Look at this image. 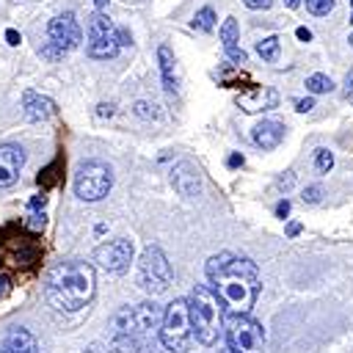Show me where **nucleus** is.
<instances>
[{
    "label": "nucleus",
    "mask_w": 353,
    "mask_h": 353,
    "mask_svg": "<svg viewBox=\"0 0 353 353\" xmlns=\"http://www.w3.org/2000/svg\"><path fill=\"white\" fill-rule=\"evenodd\" d=\"M204 270L223 309H229L232 314H248L254 309L259 290H262V276L248 256L221 251L207 259Z\"/></svg>",
    "instance_id": "nucleus-1"
},
{
    "label": "nucleus",
    "mask_w": 353,
    "mask_h": 353,
    "mask_svg": "<svg viewBox=\"0 0 353 353\" xmlns=\"http://www.w3.org/2000/svg\"><path fill=\"white\" fill-rule=\"evenodd\" d=\"M97 292V273L83 259H66L47 270L44 295L58 312H77L91 303Z\"/></svg>",
    "instance_id": "nucleus-2"
},
{
    "label": "nucleus",
    "mask_w": 353,
    "mask_h": 353,
    "mask_svg": "<svg viewBox=\"0 0 353 353\" xmlns=\"http://www.w3.org/2000/svg\"><path fill=\"white\" fill-rule=\"evenodd\" d=\"M163 309L154 301H143L135 306H121L110 320V339L121 353H138L149 342V336L160 328Z\"/></svg>",
    "instance_id": "nucleus-3"
},
{
    "label": "nucleus",
    "mask_w": 353,
    "mask_h": 353,
    "mask_svg": "<svg viewBox=\"0 0 353 353\" xmlns=\"http://www.w3.org/2000/svg\"><path fill=\"white\" fill-rule=\"evenodd\" d=\"M188 314H190V328H193V339L204 347L215 345L221 336V325H223V314H221V301L215 298V292L204 284H196L190 290L188 298Z\"/></svg>",
    "instance_id": "nucleus-4"
},
{
    "label": "nucleus",
    "mask_w": 353,
    "mask_h": 353,
    "mask_svg": "<svg viewBox=\"0 0 353 353\" xmlns=\"http://www.w3.org/2000/svg\"><path fill=\"white\" fill-rule=\"evenodd\" d=\"M157 331H160V345H165L171 350H188V345L193 339L190 314H188V298H176L163 309Z\"/></svg>",
    "instance_id": "nucleus-5"
},
{
    "label": "nucleus",
    "mask_w": 353,
    "mask_h": 353,
    "mask_svg": "<svg viewBox=\"0 0 353 353\" xmlns=\"http://www.w3.org/2000/svg\"><path fill=\"white\" fill-rule=\"evenodd\" d=\"M226 336V350L229 353H259L265 345V328L248 314H232L221 325Z\"/></svg>",
    "instance_id": "nucleus-6"
},
{
    "label": "nucleus",
    "mask_w": 353,
    "mask_h": 353,
    "mask_svg": "<svg viewBox=\"0 0 353 353\" xmlns=\"http://www.w3.org/2000/svg\"><path fill=\"white\" fill-rule=\"evenodd\" d=\"M171 279H174V270H171V262L163 254V248L160 245L143 248V254L138 259V284L149 295H160V292L168 290Z\"/></svg>",
    "instance_id": "nucleus-7"
},
{
    "label": "nucleus",
    "mask_w": 353,
    "mask_h": 353,
    "mask_svg": "<svg viewBox=\"0 0 353 353\" xmlns=\"http://www.w3.org/2000/svg\"><path fill=\"white\" fill-rule=\"evenodd\" d=\"M47 36H50V41L41 47V55L50 58V61L63 58L66 52H72V50L80 47V41H83V30H80L74 14H69V11H66V14H58V17L50 19V25H47Z\"/></svg>",
    "instance_id": "nucleus-8"
},
{
    "label": "nucleus",
    "mask_w": 353,
    "mask_h": 353,
    "mask_svg": "<svg viewBox=\"0 0 353 353\" xmlns=\"http://www.w3.org/2000/svg\"><path fill=\"white\" fill-rule=\"evenodd\" d=\"M113 188V171L102 160H88L74 174V196L80 201H99Z\"/></svg>",
    "instance_id": "nucleus-9"
},
{
    "label": "nucleus",
    "mask_w": 353,
    "mask_h": 353,
    "mask_svg": "<svg viewBox=\"0 0 353 353\" xmlns=\"http://www.w3.org/2000/svg\"><path fill=\"white\" fill-rule=\"evenodd\" d=\"M121 36H119V28L110 22L108 14L97 11L91 19H88V41H85V52L97 61H108V58H116L119 50H121Z\"/></svg>",
    "instance_id": "nucleus-10"
},
{
    "label": "nucleus",
    "mask_w": 353,
    "mask_h": 353,
    "mask_svg": "<svg viewBox=\"0 0 353 353\" xmlns=\"http://www.w3.org/2000/svg\"><path fill=\"white\" fill-rule=\"evenodd\" d=\"M94 262L108 273H124L132 262V243L127 237L108 240L94 251Z\"/></svg>",
    "instance_id": "nucleus-11"
},
{
    "label": "nucleus",
    "mask_w": 353,
    "mask_h": 353,
    "mask_svg": "<svg viewBox=\"0 0 353 353\" xmlns=\"http://www.w3.org/2000/svg\"><path fill=\"white\" fill-rule=\"evenodd\" d=\"M25 165V149L17 143H0V188H11Z\"/></svg>",
    "instance_id": "nucleus-12"
},
{
    "label": "nucleus",
    "mask_w": 353,
    "mask_h": 353,
    "mask_svg": "<svg viewBox=\"0 0 353 353\" xmlns=\"http://www.w3.org/2000/svg\"><path fill=\"white\" fill-rule=\"evenodd\" d=\"M284 135H287V127H284L281 121H276V119H262V121L251 130V141H254L262 152L276 149V146L284 141Z\"/></svg>",
    "instance_id": "nucleus-13"
},
{
    "label": "nucleus",
    "mask_w": 353,
    "mask_h": 353,
    "mask_svg": "<svg viewBox=\"0 0 353 353\" xmlns=\"http://www.w3.org/2000/svg\"><path fill=\"white\" fill-rule=\"evenodd\" d=\"M171 182H174V188L182 193V196H199V190H201V176H199V168L193 165V163H188V160H182V163H176L174 165V171H171Z\"/></svg>",
    "instance_id": "nucleus-14"
},
{
    "label": "nucleus",
    "mask_w": 353,
    "mask_h": 353,
    "mask_svg": "<svg viewBox=\"0 0 353 353\" xmlns=\"http://www.w3.org/2000/svg\"><path fill=\"white\" fill-rule=\"evenodd\" d=\"M22 113L28 121H41V119H50L55 113V102L50 97H41L36 91H25L22 94Z\"/></svg>",
    "instance_id": "nucleus-15"
},
{
    "label": "nucleus",
    "mask_w": 353,
    "mask_h": 353,
    "mask_svg": "<svg viewBox=\"0 0 353 353\" xmlns=\"http://www.w3.org/2000/svg\"><path fill=\"white\" fill-rule=\"evenodd\" d=\"M0 353H41V350H39V342H36V336L30 331L14 328L0 342Z\"/></svg>",
    "instance_id": "nucleus-16"
},
{
    "label": "nucleus",
    "mask_w": 353,
    "mask_h": 353,
    "mask_svg": "<svg viewBox=\"0 0 353 353\" xmlns=\"http://www.w3.org/2000/svg\"><path fill=\"white\" fill-rule=\"evenodd\" d=\"M279 105V94L273 88H254L251 94L240 97V108L245 113H256V110H270Z\"/></svg>",
    "instance_id": "nucleus-17"
},
{
    "label": "nucleus",
    "mask_w": 353,
    "mask_h": 353,
    "mask_svg": "<svg viewBox=\"0 0 353 353\" xmlns=\"http://www.w3.org/2000/svg\"><path fill=\"white\" fill-rule=\"evenodd\" d=\"M157 61H160L163 85H165V91H168V94H174V91H176V77H174V52L163 44V47L157 50Z\"/></svg>",
    "instance_id": "nucleus-18"
},
{
    "label": "nucleus",
    "mask_w": 353,
    "mask_h": 353,
    "mask_svg": "<svg viewBox=\"0 0 353 353\" xmlns=\"http://www.w3.org/2000/svg\"><path fill=\"white\" fill-rule=\"evenodd\" d=\"M279 47H281V44H279V36H265L262 41H256L259 58H262V61H270V63L279 58Z\"/></svg>",
    "instance_id": "nucleus-19"
},
{
    "label": "nucleus",
    "mask_w": 353,
    "mask_h": 353,
    "mask_svg": "<svg viewBox=\"0 0 353 353\" xmlns=\"http://www.w3.org/2000/svg\"><path fill=\"white\" fill-rule=\"evenodd\" d=\"M331 88H334V80L328 74H320L317 72V74H309L306 77V91L309 94H328Z\"/></svg>",
    "instance_id": "nucleus-20"
},
{
    "label": "nucleus",
    "mask_w": 353,
    "mask_h": 353,
    "mask_svg": "<svg viewBox=\"0 0 353 353\" xmlns=\"http://www.w3.org/2000/svg\"><path fill=\"white\" fill-rule=\"evenodd\" d=\"M237 19L234 17H226L223 19V25H221V30H218V36H221V41H223V47H232V44H237Z\"/></svg>",
    "instance_id": "nucleus-21"
},
{
    "label": "nucleus",
    "mask_w": 353,
    "mask_h": 353,
    "mask_svg": "<svg viewBox=\"0 0 353 353\" xmlns=\"http://www.w3.org/2000/svg\"><path fill=\"white\" fill-rule=\"evenodd\" d=\"M212 25H215V11L212 8H201V11H196V17H193V28H199V30H212Z\"/></svg>",
    "instance_id": "nucleus-22"
},
{
    "label": "nucleus",
    "mask_w": 353,
    "mask_h": 353,
    "mask_svg": "<svg viewBox=\"0 0 353 353\" xmlns=\"http://www.w3.org/2000/svg\"><path fill=\"white\" fill-rule=\"evenodd\" d=\"M314 168H317L320 174H328V171L334 168V154H331L328 149H317V152H314Z\"/></svg>",
    "instance_id": "nucleus-23"
},
{
    "label": "nucleus",
    "mask_w": 353,
    "mask_h": 353,
    "mask_svg": "<svg viewBox=\"0 0 353 353\" xmlns=\"http://www.w3.org/2000/svg\"><path fill=\"white\" fill-rule=\"evenodd\" d=\"M306 8H309L314 17H325V14L334 8V0H306Z\"/></svg>",
    "instance_id": "nucleus-24"
},
{
    "label": "nucleus",
    "mask_w": 353,
    "mask_h": 353,
    "mask_svg": "<svg viewBox=\"0 0 353 353\" xmlns=\"http://www.w3.org/2000/svg\"><path fill=\"white\" fill-rule=\"evenodd\" d=\"M320 196H323V188H320V185H309V188H303V193H301L303 204H317Z\"/></svg>",
    "instance_id": "nucleus-25"
},
{
    "label": "nucleus",
    "mask_w": 353,
    "mask_h": 353,
    "mask_svg": "<svg viewBox=\"0 0 353 353\" xmlns=\"http://www.w3.org/2000/svg\"><path fill=\"white\" fill-rule=\"evenodd\" d=\"M226 50V58L232 61V63H245V52L237 47V44H232V47H223Z\"/></svg>",
    "instance_id": "nucleus-26"
},
{
    "label": "nucleus",
    "mask_w": 353,
    "mask_h": 353,
    "mask_svg": "<svg viewBox=\"0 0 353 353\" xmlns=\"http://www.w3.org/2000/svg\"><path fill=\"white\" fill-rule=\"evenodd\" d=\"M243 3H245V8H251V11H265V8L273 6V0H243Z\"/></svg>",
    "instance_id": "nucleus-27"
},
{
    "label": "nucleus",
    "mask_w": 353,
    "mask_h": 353,
    "mask_svg": "<svg viewBox=\"0 0 353 353\" xmlns=\"http://www.w3.org/2000/svg\"><path fill=\"white\" fill-rule=\"evenodd\" d=\"M312 108H314V99H312V97H306V99H298V102H295V110H298V113H309Z\"/></svg>",
    "instance_id": "nucleus-28"
},
{
    "label": "nucleus",
    "mask_w": 353,
    "mask_h": 353,
    "mask_svg": "<svg viewBox=\"0 0 353 353\" xmlns=\"http://www.w3.org/2000/svg\"><path fill=\"white\" fill-rule=\"evenodd\" d=\"M292 185H295V174H292V171H284V176H279V188L290 190Z\"/></svg>",
    "instance_id": "nucleus-29"
},
{
    "label": "nucleus",
    "mask_w": 353,
    "mask_h": 353,
    "mask_svg": "<svg viewBox=\"0 0 353 353\" xmlns=\"http://www.w3.org/2000/svg\"><path fill=\"white\" fill-rule=\"evenodd\" d=\"M6 41H8V44H11V47H17V44H19V41H22V36H19V33H17V30H14V28H8V30H6Z\"/></svg>",
    "instance_id": "nucleus-30"
},
{
    "label": "nucleus",
    "mask_w": 353,
    "mask_h": 353,
    "mask_svg": "<svg viewBox=\"0 0 353 353\" xmlns=\"http://www.w3.org/2000/svg\"><path fill=\"white\" fill-rule=\"evenodd\" d=\"M276 215H279V218H287V215H290V201H287V199L276 204Z\"/></svg>",
    "instance_id": "nucleus-31"
},
{
    "label": "nucleus",
    "mask_w": 353,
    "mask_h": 353,
    "mask_svg": "<svg viewBox=\"0 0 353 353\" xmlns=\"http://www.w3.org/2000/svg\"><path fill=\"white\" fill-rule=\"evenodd\" d=\"M245 163V157L243 154H229V160H226V165L229 168H237V165H243Z\"/></svg>",
    "instance_id": "nucleus-32"
},
{
    "label": "nucleus",
    "mask_w": 353,
    "mask_h": 353,
    "mask_svg": "<svg viewBox=\"0 0 353 353\" xmlns=\"http://www.w3.org/2000/svg\"><path fill=\"white\" fill-rule=\"evenodd\" d=\"M8 292H11V281L6 276H0V298H6Z\"/></svg>",
    "instance_id": "nucleus-33"
},
{
    "label": "nucleus",
    "mask_w": 353,
    "mask_h": 353,
    "mask_svg": "<svg viewBox=\"0 0 353 353\" xmlns=\"http://www.w3.org/2000/svg\"><path fill=\"white\" fill-rule=\"evenodd\" d=\"M295 36H298L301 41H309V39H312V30H309V28H298V30H295Z\"/></svg>",
    "instance_id": "nucleus-34"
},
{
    "label": "nucleus",
    "mask_w": 353,
    "mask_h": 353,
    "mask_svg": "<svg viewBox=\"0 0 353 353\" xmlns=\"http://www.w3.org/2000/svg\"><path fill=\"white\" fill-rule=\"evenodd\" d=\"M350 91H353V69H350V72L345 74V94L350 97Z\"/></svg>",
    "instance_id": "nucleus-35"
},
{
    "label": "nucleus",
    "mask_w": 353,
    "mask_h": 353,
    "mask_svg": "<svg viewBox=\"0 0 353 353\" xmlns=\"http://www.w3.org/2000/svg\"><path fill=\"white\" fill-rule=\"evenodd\" d=\"M298 232H301V223H290V226H287V234H290V237H295Z\"/></svg>",
    "instance_id": "nucleus-36"
},
{
    "label": "nucleus",
    "mask_w": 353,
    "mask_h": 353,
    "mask_svg": "<svg viewBox=\"0 0 353 353\" xmlns=\"http://www.w3.org/2000/svg\"><path fill=\"white\" fill-rule=\"evenodd\" d=\"M113 113V105H99V116H110Z\"/></svg>",
    "instance_id": "nucleus-37"
},
{
    "label": "nucleus",
    "mask_w": 353,
    "mask_h": 353,
    "mask_svg": "<svg viewBox=\"0 0 353 353\" xmlns=\"http://www.w3.org/2000/svg\"><path fill=\"white\" fill-rule=\"evenodd\" d=\"M154 353H185V350H171V347H165V345H160Z\"/></svg>",
    "instance_id": "nucleus-38"
},
{
    "label": "nucleus",
    "mask_w": 353,
    "mask_h": 353,
    "mask_svg": "<svg viewBox=\"0 0 353 353\" xmlns=\"http://www.w3.org/2000/svg\"><path fill=\"white\" fill-rule=\"evenodd\" d=\"M94 6H97V11H102L108 6V0H94Z\"/></svg>",
    "instance_id": "nucleus-39"
},
{
    "label": "nucleus",
    "mask_w": 353,
    "mask_h": 353,
    "mask_svg": "<svg viewBox=\"0 0 353 353\" xmlns=\"http://www.w3.org/2000/svg\"><path fill=\"white\" fill-rule=\"evenodd\" d=\"M298 3H301V0H284V6H287V8H295Z\"/></svg>",
    "instance_id": "nucleus-40"
},
{
    "label": "nucleus",
    "mask_w": 353,
    "mask_h": 353,
    "mask_svg": "<svg viewBox=\"0 0 353 353\" xmlns=\"http://www.w3.org/2000/svg\"><path fill=\"white\" fill-rule=\"evenodd\" d=\"M350 47H353V33H350Z\"/></svg>",
    "instance_id": "nucleus-41"
},
{
    "label": "nucleus",
    "mask_w": 353,
    "mask_h": 353,
    "mask_svg": "<svg viewBox=\"0 0 353 353\" xmlns=\"http://www.w3.org/2000/svg\"><path fill=\"white\" fill-rule=\"evenodd\" d=\"M350 8H353V0H350Z\"/></svg>",
    "instance_id": "nucleus-42"
},
{
    "label": "nucleus",
    "mask_w": 353,
    "mask_h": 353,
    "mask_svg": "<svg viewBox=\"0 0 353 353\" xmlns=\"http://www.w3.org/2000/svg\"><path fill=\"white\" fill-rule=\"evenodd\" d=\"M223 353H229V350H223Z\"/></svg>",
    "instance_id": "nucleus-43"
},
{
    "label": "nucleus",
    "mask_w": 353,
    "mask_h": 353,
    "mask_svg": "<svg viewBox=\"0 0 353 353\" xmlns=\"http://www.w3.org/2000/svg\"><path fill=\"white\" fill-rule=\"evenodd\" d=\"M350 22H353V19H350Z\"/></svg>",
    "instance_id": "nucleus-44"
}]
</instances>
